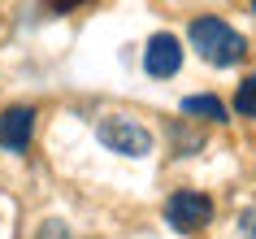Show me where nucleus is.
<instances>
[{"instance_id":"nucleus-1","label":"nucleus","mask_w":256,"mask_h":239,"mask_svg":"<svg viewBox=\"0 0 256 239\" xmlns=\"http://www.w3.org/2000/svg\"><path fill=\"white\" fill-rule=\"evenodd\" d=\"M187 40H191V48L208 61V66H217V70H226V66H239L243 57H248V40H243L239 31L230 27V22H222V18H196L187 27Z\"/></svg>"},{"instance_id":"nucleus-2","label":"nucleus","mask_w":256,"mask_h":239,"mask_svg":"<svg viewBox=\"0 0 256 239\" xmlns=\"http://www.w3.org/2000/svg\"><path fill=\"white\" fill-rule=\"evenodd\" d=\"M96 139H100L108 152H118V157H148V152H152V131L144 126V122L126 118V113H108V118H100Z\"/></svg>"},{"instance_id":"nucleus-3","label":"nucleus","mask_w":256,"mask_h":239,"mask_svg":"<svg viewBox=\"0 0 256 239\" xmlns=\"http://www.w3.org/2000/svg\"><path fill=\"white\" fill-rule=\"evenodd\" d=\"M165 222L174 226V230H182V235H191V230L213 222V200L204 196V191L182 187V191H174V196L165 200Z\"/></svg>"},{"instance_id":"nucleus-4","label":"nucleus","mask_w":256,"mask_h":239,"mask_svg":"<svg viewBox=\"0 0 256 239\" xmlns=\"http://www.w3.org/2000/svg\"><path fill=\"white\" fill-rule=\"evenodd\" d=\"M144 70H148L152 79H174L178 70H182V44L161 31V35H152L148 48H144Z\"/></svg>"},{"instance_id":"nucleus-5","label":"nucleus","mask_w":256,"mask_h":239,"mask_svg":"<svg viewBox=\"0 0 256 239\" xmlns=\"http://www.w3.org/2000/svg\"><path fill=\"white\" fill-rule=\"evenodd\" d=\"M30 135H35V109L30 105H14L0 113V148L4 152H26Z\"/></svg>"},{"instance_id":"nucleus-6","label":"nucleus","mask_w":256,"mask_h":239,"mask_svg":"<svg viewBox=\"0 0 256 239\" xmlns=\"http://www.w3.org/2000/svg\"><path fill=\"white\" fill-rule=\"evenodd\" d=\"M182 113L187 118H204V122H226V105L217 96H187L182 100Z\"/></svg>"},{"instance_id":"nucleus-7","label":"nucleus","mask_w":256,"mask_h":239,"mask_svg":"<svg viewBox=\"0 0 256 239\" xmlns=\"http://www.w3.org/2000/svg\"><path fill=\"white\" fill-rule=\"evenodd\" d=\"M234 113L256 118V74H248V79L239 83V92H234Z\"/></svg>"},{"instance_id":"nucleus-8","label":"nucleus","mask_w":256,"mask_h":239,"mask_svg":"<svg viewBox=\"0 0 256 239\" xmlns=\"http://www.w3.org/2000/svg\"><path fill=\"white\" fill-rule=\"evenodd\" d=\"M243 235L256 239V213H248V217H243Z\"/></svg>"},{"instance_id":"nucleus-9","label":"nucleus","mask_w":256,"mask_h":239,"mask_svg":"<svg viewBox=\"0 0 256 239\" xmlns=\"http://www.w3.org/2000/svg\"><path fill=\"white\" fill-rule=\"evenodd\" d=\"M74 5H82V0H52V9H56V14H70Z\"/></svg>"},{"instance_id":"nucleus-10","label":"nucleus","mask_w":256,"mask_h":239,"mask_svg":"<svg viewBox=\"0 0 256 239\" xmlns=\"http://www.w3.org/2000/svg\"><path fill=\"white\" fill-rule=\"evenodd\" d=\"M252 5H256V0H252Z\"/></svg>"}]
</instances>
